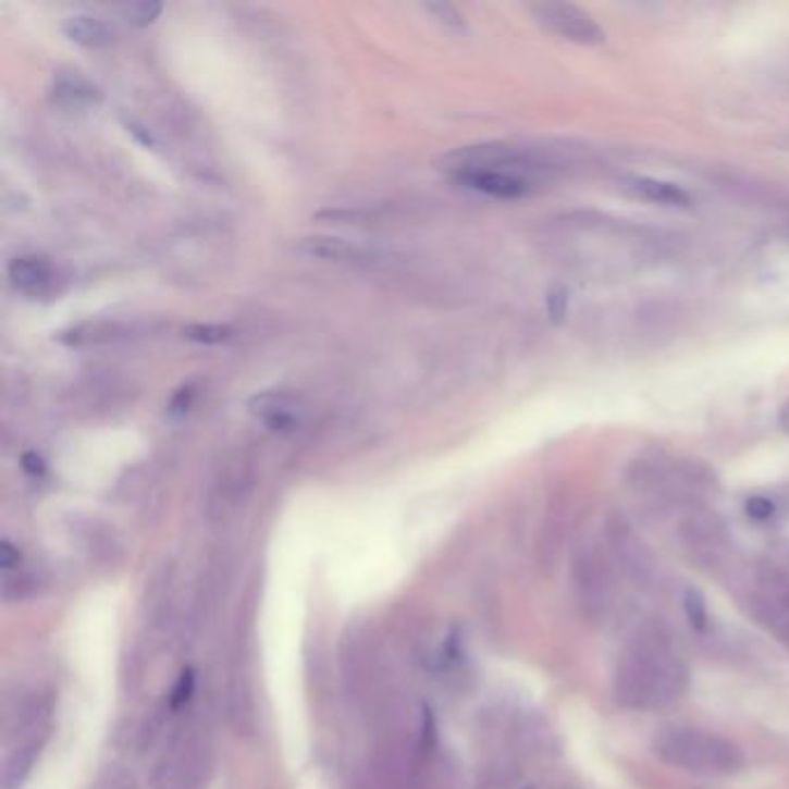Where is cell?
Masks as SVG:
<instances>
[{
    "label": "cell",
    "mask_w": 789,
    "mask_h": 789,
    "mask_svg": "<svg viewBox=\"0 0 789 789\" xmlns=\"http://www.w3.org/2000/svg\"><path fill=\"white\" fill-rule=\"evenodd\" d=\"M604 542L618 570L639 589H651L657 581V558L644 538L618 514H612L604 523Z\"/></svg>",
    "instance_id": "5"
},
{
    "label": "cell",
    "mask_w": 789,
    "mask_h": 789,
    "mask_svg": "<svg viewBox=\"0 0 789 789\" xmlns=\"http://www.w3.org/2000/svg\"><path fill=\"white\" fill-rule=\"evenodd\" d=\"M421 8H424L433 16V20L443 24L445 28H454V30H464L466 28L461 12H458L449 3H443V0H440V3H424Z\"/></svg>",
    "instance_id": "18"
},
{
    "label": "cell",
    "mask_w": 789,
    "mask_h": 789,
    "mask_svg": "<svg viewBox=\"0 0 789 789\" xmlns=\"http://www.w3.org/2000/svg\"><path fill=\"white\" fill-rule=\"evenodd\" d=\"M22 464H24L26 472H30V474H42L45 472V461H42V458L38 454H33V452L24 454Z\"/></svg>",
    "instance_id": "23"
},
{
    "label": "cell",
    "mask_w": 789,
    "mask_h": 789,
    "mask_svg": "<svg viewBox=\"0 0 789 789\" xmlns=\"http://www.w3.org/2000/svg\"><path fill=\"white\" fill-rule=\"evenodd\" d=\"M20 552H14V546L10 542H3V546H0V563H3L5 570H12L14 565H20Z\"/></svg>",
    "instance_id": "22"
},
{
    "label": "cell",
    "mask_w": 789,
    "mask_h": 789,
    "mask_svg": "<svg viewBox=\"0 0 789 789\" xmlns=\"http://www.w3.org/2000/svg\"><path fill=\"white\" fill-rule=\"evenodd\" d=\"M683 540L696 560L715 563L720 560L727 548V535L723 526L711 519L708 514H694L683 523Z\"/></svg>",
    "instance_id": "8"
},
{
    "label": "cell",
    "mask_w": 789,
    "mask_h": 789,
    "mask_svg": "<svg viewBox=\"0 0 789 789\" xmlns=\"http://www.w3.org/2000/svg\"><path fill=\"white\" fill-rule=\"evenodd\" d=\"M456 181L470 190L484 193V195L498 197V199H519V197L533 193V183L514 178L507 174H498V172L464 174V176H456Z\"/></svg>",
    "instance_id": "11"
},
{
    "label": "cell",
    "mask_w": 789,
    "mask_h": 789,
    "mask_svg": "<svg viewBox=\"0 0 789 789\" xmlns=\"http://www.w3.org/2000/svg\"><path fill=\"white\" fill-rule=\"evenodd\" d=\"M683 659L667 634L644 628L622 651L614 671L616 702L626 708H657L674 702L686 688Z\"/></svg>",
    "instance_id": "1"
},
{
    "label": "cell",
    "mask_w": 789,
    "mask_h": 789,
    "mask_svg": "<svg viewBox=\"0 0 789 789\" xmlns=\"http://www.w3.org/2000/svg\"><path fill=\"white\" fill-rule=\"evenodd\" d=\"M49 100L63 109V112H84V109L98 104L100 94L96 86H90L77 75H59L51 84Z\"/></svg>",
    "instance_id": "12"
},
{
    "label": "cell",
    "mask_w": 789,
    "mask_h": 789,
    "mask_svg": "<svg viewBox=\"0 0 789 789\" xmlns=\"http://www.w3.org/2000/svg\"><path fill=\"white\" fill-rule=\"evenodd\" d=\"M572 581L581 612L591 620L607 618L616 600L612 556L595 544L581 546L572 563Z\"/></svg>",
    "instance_id": "4"
},
{
    "label": "cell",
    "mask_w": 789,
    "mask_h": 789,
    "mask_svg": "<svg viewBox=\"0 0 789 789\" xmlns=\"http://www.w3.org/2000/svg\"><path fill=\"white\" fill-rule=\"evenodd\" d=\"M628 188L639 197H644L649 201H657V205H669V207H688L690 205V195L667 181L634 178V181H630Z\"/></svg>",
    "instance_id": "15"
},
{
    "label": "cell",
    "mask_w": 789,
    "mask_h": 789,
    "mask_svg": "<svg viewBox=\"0 0 789 789\" xmlns=\"http://www.w3.org/2000/svg\"><path fill=\"white\" fill-rule=\"evenodd\" d=\"M104 789H127V787H133V780L131 782H127V780H119V778H109V782L107 785H102Z\"/></svg>",
    "instance_id": "25"
},
{
    "label": "cell",
    "mask_w": 789,
    "mask_h": 789,
    "mask_svg": "<svg viewBox=\"0 0 789 789\" xmlns=\"http://www.w3.org/2000/svg\"><path fill=\"white\" fill-rule=\"evenodd\" d=\"M160 12H162V3H158V0H139V3H131L123 8L125 22L137 28L151 26L160 16Z\"/></svg>",
    "instance_id": "17"
},
{
    "label": "cell",
    "mask_w": 789,
    "mask_h": 789,
    "mask_svg": "<svg viewBox=\"0 0 789 789\" xmlns=\"http://www.w3.org/2000/svg\"><path fill=\"white\" fill-rule=\"evenodd\" d=\"M686 616L694 630L706 628V618H708L706 602H704V595L696 589L686 591Z\"/></svg>",
    "instance_id": "19"
},
{
    "label": "cell",
    "mask_w": 789,
    "mask_h": 789,
    "mask_svg": "<svg viewBox=\"0 0 789 789\" xmlns=\"http://www.w3.org/2000/svg\"><path fill=\"white\" fill-rule=\"evenodd\" d=\"M246 408L252 417L262 419L271 431H289L295 427V412H297V398L287 392H262L255 394L246 400Z\"/></svg>",
    "instance_id": "9"
},
{
    "label": "cell",
    "mask_w": 789,
    "mask_h": 789,
    "mask_svg": "<svg viewBox=\"0 0 789 789\" xmlns=\"http://www.w3.org/2000/svg\"><path fill=\"white\" fill-rule=\"evenodd\" d=\"M234 336V329L225 324H188L183 329V338L199 345H220Z\"/></svg>",
    "instance_id": "16"
},
{
    "label": "cell",
    "mask_w": 789,
    "mask_h": 789,
    "mask_svg": "<svg viewBox=\"0 0 789 789\" xmlns=\"http://www.w3.org/2000/svg\"><path fill=\"white\" fill-rule=\"evenodd\" d=\"M190 403H193V387H183L174 398H172V403H170V412L174 415V417H181V415H186L188 412V408H190Z\"/></svg>",
    "instance_id": "20"
},
{
    "label": "cell",
    "mask_w": 789,
    "mask_h": 789,
    "mask_svg": "<svg viewBox=\"0 0 789 789\" xmlns=\"http://www.w3.org/2000/svg\"><path fill=\"white\" fill-rule=\"evenodd\" d=\"M755 612L766 630L789 646V575L766 570L755 591Z\"/></svg>",
    "instance_id": "7"
},
{
    "label": "cell",
    "mask_w": 789,
    "mask_h": 789,
    "mask_svg": "<svg viewBox=\"0 0 789 789\" xmlns=\"http://www.w3.org/2000/svg\"><path fill=\"white\" fill-rule=\"evenodd\" d=\"M655 752L669 766L696 776H733L745 764L743 750L737 743L720 733L694 727H676L659 733Z\"/></svg>",
    "instance_id": "2"
},
{
    "label": "cell",
    "mask_w": 789,
    "mask_h": 789,
    "mask_svg": "<svg viewBox=\"0 0 789 789\" xmlns=\"http://www.w3.org/2000/svg\"><path fill=\"white\" fill-rule=\"evenodd\" d=\"M295 252L310 257V260H324V262H357L361 260V250L353 246L345 238L336 236H301L295 242Z\"/></svg>",
    "instance_id": "13"
},
{
    "label": "cell",
    "mask_w": 789,
    "mask_h": 789,
    "mask_svg": "<svg viewBox=\"0 0 789 789\" xmlns=\"http://www.w3.org/2000/svg\"><path fill=\"white\" fill-rule=\"evenodd\" d=\"M748 514H752V517H755V519H766L768 514H770V503H766L762 498H752L748 503Z\"/></svg>",
    "instance_id": "24"
},
{
    "label": "cell",
    "mask_w": 789,
    "mask_h": 789,
    "mask_svg": "<svg viewBox=\"0 0 789 789\" xmlns=\"http://www.w3.org/2000/svg\"><path fill=\"white\" fill-rule=\"evenodd\" d=\"M437 168L449 172L454 178L474 172H498L514 178L533 183L554 170V162L546 153L528 146L507 141H489L477 146H464L437 160Z\"/></svg>",
    "instance_id": "3"
},
{
    "label": "cell",
    "mask_w": 789,
    "mask_h": 789,
    "mask_svg": "<svg viewBox=\"0 0 789 789\" xmlns=\"http://www.w3.org/2000/svg\"><path fill=\"white\" fill-rule=\"evenodd\" d=\"M538 24L563 40L583 47H597L604 42V30L593 16L572 3H538L530 5Z\"/></svg>",
    "instance_id": "6"
},
{
    "label": "cell",
    "mask_w": 789,
    "mask_h": 789,
    "mask_svg": "<svg viewBox=\"0 0 789 789\" xmlns=\"http://www.w3.org/2000/svg\"><path fill=\"white\" fill-rule=\"evenodd\" d=\"M10 283L26 295H42L53 283V264L42 255L14 257L8 267Z\"/></svg>",
    "instance_id": "10"
},
{
    "label": "cell",
    "mask_w": 789,
    "mask_h": 789,
    "mask_svg": "<svg viewBox=\"0 0 789 789\" xmlns=\"http://www.w3.org/2000/svg\"><path fill=\"white\" fill-rule=\"evenodd\" d=\"M63 33L72 42H77L86 49H102L114 42V30L109 28L98 16L90 14H75L67 16L63 22Z\"/></svg>",
    "instance_id": "14"
},
{
    "label": "cell",
    "mask_w": 789,
    "mask_h": 789,
    "mask_svg": "<svg viewBox=\"0 0 789 789\" xmlns=\"http://www.w3.org/2000/svg\"><path fill=\"white\" fill-rule=\"evenodd\" d=\"M565 306H567L565 289H554L552 295H548V313H552L554 320H558L565 313Z\"/></svg>",
    "instance_id": "21"
}]
</instances>
